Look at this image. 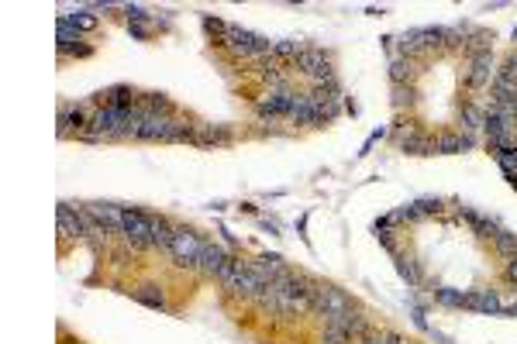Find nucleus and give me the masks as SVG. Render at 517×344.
I'll list each match as a JSON object with an SVG mask.
<instances>
[{
  "mask_svg": "<svg viewBox=\"0 0 517 344\" xmlns=\"http://www.w3.org/2000/svg\"><path fill=\"white\" fill-rule=\"evenodd\" d=\"M273 289H276V310H280V313H307V310H314V307H310V286L300 275L283 272V275L273 282Z\"/></svg>",
  "mask_w": 517,
  "mask_h": 344,
  "instance_id": "1",
  "label": "nucleus"
},
{
  "mask_svg": "<svg viewBox=\"0 0 517 344\" xmlns=\"http://www.w3.org/2000/svg\"><path fill=\"white\" fill-rule=\"evenodd\" d=\"M221 45L235 49L238 55H273V42H266V38H259V35L245 31V28H235V24H228V28H224Z\"/></svg>",
  "mask_w": 517,
  "mask_h": 344,
  "instance_id": "2",
  "label": "nucleus"
},
{
  "mask_svg": "<svg viewBox=\"0 0 517 344\" xmlns=\"http://www.w3.org/2000/svg\"><path fill=\"white\" fill-rule=\"evenodd\" d=\"M294 66H297L304 76H310L314 83H328V80H331V59H328V52H321V49H304Z\"/></svg>",
  "mask_w": 517,
  "mask_h": 344,
  "instance_id": "3",
  "label": "nucleus"
},
{
  "mask_svg": "<svg viewBox=\"0 0 517 344\" xmlns=\"http://www.w3.org/2000/svg\"><path fill=\"white\" fill-rule=\"evenodd\" d=\"M121 231L135 248H142L152 241V217H145L138 210H121Z\"/></svg>",
  "mask_w": 517,
  "mask_h": 344,
  "instance_id": "4",
  "label": "nucleus"
},
{
  "mask_svg": "<svg viewBox=\"0 0 517 344\" xmlns=\"http://www.w3.org/2000/svg\"><path fill=\"white\" fill-rule=\"evenodd\" d=\"M169 252L176 255L180 265H197V261H201V252H204V241H201L197 234H190V231H176Z\"/></svg>",
  "mask_w": 517,
  "mask_h": 344,
  "instance_id": "5",
  "label": "nucleus"
},
{
  "mask_svg": "<svg viewBox=\"0 0 517 344\" xmlns=\"http://www.w3.org/2000/svg\"><path fill=\"white\" fill-rule=\"evenodd\" d=\"M59 52H73V55H90V45H83L80 31L66 21V14L59 17Z\"/></svg>",
  "mask_w": 517,
  "mask_h": 344,
  "instance_id": "6",
  "label": "nucleus"
},
{
  "mask_svg": "<svg viewBox=\"0 0 517 344\" xmlns=\"http://www.w3.org/2000/svg\"><path fill=\"white\" fill-rule=\"evenodd\" d=\"M90 121H94L90 107H62V114H59V131H62V135H69V131H87Z\"/></svg>",
  "mask_w": 517,
  "mask_h": 344,
  "instance_id": "7",
  "label": "nucleus"
},
{
  "mask_svg": "<svg viewBox=\"0 0 517 344\" xmlns=\"http://www.w3.org/2000/svg\"><path fill=\"white\" fill-rule=\"evenodd\" d=\"M493 80H497V73H493L490 52H486V55H476V59H473V69H469V86L483 89V86H493Z\"/></svg>",
  "mask_w": 517,
  "mask_h": 344,
  "instance_id": "8",
  "label": "nucleus"
},
{
  "mask_svg": "<svg viewBox=\"0 0 517 344\" xmlns=\"http://www.w3.org/2000/svg\"><path fill=\"white\" fill-rule=\"evenodd\" d=\"M466 307H469V310H480V313H504V307H500V300H497L493 289H476V293H469V296H466Z\"/></svg>",
  "mask_w": 517,
  "mask_h": 344,
  "instance_id": "9",
  "label": "nucleus"
},
{
  "mask_svg": "<svg viewBox=\"0 0 517 344\" xmlns=\"http://www.w3.org/2000/svg\"><path fill=\"white\" fill-rule=\"evenodd\" d=\"M59 231H62V238H83V234H87V231H83L80 214H76L69 203H62V207H59Z\"/></svg>",
  "mask_w": 517,
  "mask_h": 344,
  "instance_id": "10",
  "label": "nucleus"
},
{
  "mask_svg": "<svg viewBox=\"0 0 517 344\" xmlns=\"http://www.w3.org/2000/svg\"><path fill=\"white\" fill-rule=\"evenodd\" d=\"M228 261H231V258L224 255L217 245H207V241H204V252H201V261H197L204 272H210V275H221V268H224Z\"/></svg>",
  "mask_w": 517,
  "mask_h": 344,
  "instance_id": "11",
  "label": "nucleus"
},
{
  "mask_svg": "<svg viewBox=\"0 0 517 344\" xmlns=\"http://www.w3.org/2000/svg\"><path fill=\"white\" fill-rule=\"evenodd\" d=\"M400 148H404V152H411V155H431V152H438V145H434L431 138L417 135V131L400 135Z\"/></svg>",
  "mask_w": 517,
  "mask_h": 344,
  "instance_id": "12",
  "label": "nucleus"
},
{
  "mask_svg": "<svg viewBox=\"0 0 517 344\" xmlns=\"http://www.w3.org/2000/svg\"><path fill=\"white\" fill-rule=\"evenodd\" d=\"M466 148H473V138L469 135H441L438 138V152L441 155H459Z\"/></svg>",
  "mask_w": 517,
  "mask_h": 344,
  "instance_id": "13",
  "label": "nucleus"
},
{
  "mask_svg": "<svg viewBox=\"0 0 517 344\" xmlns=\"http://www.w3.org/2000/svg\"><path fill=\"white\" fill-rule=\"evenodd\" d=\"M87 210H90V214L101 221L107 231H110V227H117V231H121V210H117V207H107V203H90Z\"/></svg>",
  "mask_w": 517,
  "mask_h": 344,
  "instance_id": "14",
  "label": "nucleus"
},
{
  "mask_svg": "<svg viewBox=\"0 0 517 344\" xmlns=\"http://www.w3.org/2000/svg\"><path fill=\"white\" fill-rule=\"evenodd\" d=\"M135 300L145 303V307H152V310H166V296H162L159 286H138L135 289Z\"/></svg>",
  "mask_w": 517,
  "mask_h": 344,
  "instance_id": "15",
  "label": "nucleus"
},
{
  "mask_svg": "<svg viewBox=\"0 0 517 344\" xmlns=\"http://www.w3.org/2000/svg\"><path fill=\"white\" fill-rule=\"evenodd\" d=\"M228 141H231V135L224 128H214V124L197 128V138H194V145H228Z\"/></svg>",
  "mask_w": 517,
  "mask_h": 344,
  "instance_id": "16",
  "label": "nucleus"
},
{
  "mask_svg": "<svg viewBox=\"0 0 517 344\" xmlns=\"http://www.w3.org/2000/svg\"><path fill=\"white\" fill-rule=\"evenodd\" d=\"M411 76H414V62L407 59V55H397V59L390 62V80L400 86L404 80H411Z\"/></svg>",
  "mask_w": 517,
  "mask_h": 344,
  "instance_id": "17",
  "label": "nucleus"
},
{
  "mask_svg": "<svg viewBox=\"0 0 517 344\" xmlns=\"http://www.w3.org/2000/svg\"><path fill=\"white\" fill-rule=\"evenodd\" d=\"M304 49H307L304 42H290V38H287V42H273V55H276V59H294V62H297V55H300Z\"/></svg>",
  "mask_w": 517,
  "mask_h": 344,
  "instance_id": "18",
  "label": "nucleus"
},
{
  "mask_svg": "<svg viewBox=\"0 0 517 344\" xmlns=\"http://www.w3.org/2000/svg\"><path fill=\"white\" fill-rule=\"evenodd\" d=\"M173 234H176V231H169V224H166L162 217H152V245L169 248V245H173Z\"/></svg>",
  "mask_w": 517,
  "mask_h": 344,
  "instance_id": "19",
  "label": "nucleus"
},
{
  "mask_svg": "<svg viewBox=\"0 0 517 344\" xmlns=\"http://www.w3.org/2000/svg\"><path fill=\"white\" fill-rule=\"evenodd\" d=\"M493 241H497V252H500V255H507V258L517 255V234L497 231V234H493Z\"/></svg>",
  "mask_w": 517,
  "mask_h": 344,
  "instance_id": "20",
  "label": "nucleus"
},
{
  "mask_svg": "<svg viewBox=\"0 0 517 344\" xmlns=\"http://www.w3.org/2000/svg\"><path fill=\"white\" fill-rule=\"evenodd\" d=\"M66 21L76 28V31H90V28H97V17L94 14H87V10H76V14H66Z\"/></svg>",
  "mask_w": 517,
  "mask_h": 344,
  "instance_id": "21",
  "label": "nucleus"
},
{
  "mask_svg": "<svg viewBox=\"0 0 517 344\" xmlns=\"http://www.w3.org/2000/svg\"><path fill=\"white\" fill-rule=\"evenodd\" d=\"M466 221H469V224H473V227H476V231H480L483 238H493V234H497V227H493V224H490L486 217L473 214V210H466Z\"/></svg>",
  "mask_w": 517,
  "mask_h": 344,
  "instance_id": "22",
  "label": "nucleus"
},
{
  "mask_svg": "<svg viewBox=\"0 0 517 344\" xmlns=\"http://www.w3.org/2000/svg\"><path fill=\"white\" fill-rule=\"evenodd\" d=\"M434 296H438V303H445V307H466V296H469V293H455V289H438Z\"/></svg>",
  "mask_w": 517,
  "mask_h": 344,
  "instance_id": "23",
  "label": "nucleus"
},
{
  "mask_svg": "<svg viewBox=\"0 0 517 344\" xmlns=\"http://www.w3.org/2000/svg\"><path fill=\"white\" fill-rule=\"evenodd\" d=\"M321 341H324V344H348V341H352V338H348V334H341V331H334V327H328V324H324V338H321Z\"/></svg>",
  "mask_w": 517,
  "mask_h": 344,
  "instance_id": "24",
  "label": "nucleus"
},
{
  "mask_svg": "<svg viewBox=\"0 0 517 344\" xmlns=\"http://www.w3.org/2000/svg\"><path fill=\"white\" fill-rule=\"evenodd\" d=\"M397 268H400V275H404L411 286H417V272H414V265L407 261V258H397Z\"/></svg>",
  "mask_w": 517,
  "mask_h": 344,
  "instance_id": "25",
  "label": "nucleus"
},
{
  "mask_svg": "<svg viewBox=\"0 0 517 344\" xmlns=\"http://www.w3.org/2000/svg\"><path fill=\"white\" fill-rule=\"evenodd\" d=\"M204 28L210 31V35H221V38H224V28H228V24L217 21V17H210V14H204Z\"/></svg>",
  "mask_w": 517,
  "mask_h": 344,
  "instance_id": "26",
  "label": "nucleus"
},
{
  "mask_svg": "<svg viewBox=\"0 0 517 344\" xmlns=\"http://www.w3.org/2000/svg\"><path fill=\"white\" fill-rule=\"evenodd\" d=\"M462 117H466V128H480L486 114H480V110H473V107H466V110H462Z\"/></svg>",
  "mask_w": 517,
  "mask_h": 344,
  "instance_id": "27",
  "label": "nucleus"
},
{
  "mask_svg": "<svg viewBox=\"0 0 517 344\" xmlns=\"http://www.w3.org/2000/svg\"><path fill=\"white\" fill-rule=\"evenodd\" d=\"M393 93H397V96H393V103H397V107H404V103H411V100H414L411 89H404V83L393 86Z\"/></svg>",
  "mask_w": 517,
  "mask_h": 344,
  "instance_id": "28",
  "label": "nucleus"
},
{
  "mask_svg": "<svg viewBox=\"0 0 517 344\" xmlns=\"http://www.w3.org/2000/svg\"><path fill=\"white\" fill-rule=\"evenodd\" d=\"M131 35H135V38H149V28H145V24H131Z\"/></svg>",
  "mask_w": 517,
  "mask_h": 344,
  "instance_id": "29",
  "label": "nucleus"
},
{
  "mask_svg": "<svg viewBox=\"0 0 517 344\" xmlns=\"http://www.w3.org/2000/svg\"><path fill=\"white\" fill-rule=\"evenodd\" d=\"M507 279H511V282H517V255L511 258V265H507Z\"/></svg>",
  "mask_w": 517,
  "mask_h": 344,
  "instance_id": "30",
  "label": "nucleus"
},
{
  "mask_svg": "<svg viewBox=\"0 0 517 344\" xmlns=\"http://www.w3.org/2000/svg\"><path fill=\"white\" fill-rule=\"evenodd\" d=\"M362 344H383V338H362Z\"/></svg>",
  "mask_w": 517,
  "mask_h": 344,
  "instance_id": "31",
  "label": "nucleus"
}]
</instances>
